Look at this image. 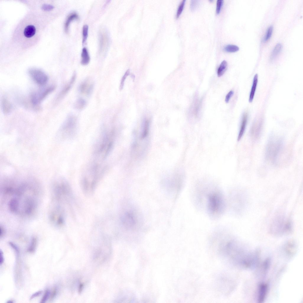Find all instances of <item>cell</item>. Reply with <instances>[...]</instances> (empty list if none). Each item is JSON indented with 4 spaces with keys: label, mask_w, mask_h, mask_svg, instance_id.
<instances>
[{
    "label": "cell",
    "mask_w": 303,
    "mask_h": 303,
    "mask_svg": "<svg viewBox=\"0 0 303 303\" xmlns=\"http://www.w3.org/2000/svg\"><path fill=\"white\" fill-rule=\"evenodd\" d=\"M283 141L281 137L273 135L269 138L266 147V159L272 163H275L282 149Z\"/></svg>",
    "instance_id": "cell-1"
},
{
    "label": "cell",
    "mask_w": 303,
    "mask_h": 303,
    "mask_svg": "<svg viewBox=\"0 0 303 303\" xmlns=\"http://www.w3.org/2000/svg\"><path fill=\"white\" fill-rule=\"evenodd\" d=\"M141 217L138 211L131 207L126 211L121 217L122 223L125 228L133 230L138 228L141 225Z\"/></svg>",
    "instance_id": "cell-2"
},
{
    "label": "cell",
    "mask_w": 303,
    "mask_h": 303,
    "mask_svg": "<svg viewBox=\"0 0 303 303\" xmlns=\"http://www.w3.org/2000/svg\"><path fill=\"white\" fill-rule=\"evenodd\" d=\"M224 203L223 198L219 193H215L209 195L208 197V208L212 214H217L222 212Z\"/></svg>",
    "instance_id": "cell-3"
},
{
    "label": "cell",
    "mask_w": 303,
    "mask_h": 303,
    "mask_svg": "<svg viewBox=\"0 0 303 303\" xmlns=\"http://www.w3.org/2000/svg\"><path fill=\"white\" fill-rule=\"evenodd\" d=\"M53 86H48L33 93L31 96L32 103L34 105L39 104L55 89Z\"/></svg>",
    "instance_id": "cell-4"
},
{
    "label": "cell",
    "mask_w": 303,
    "mask_h": 303,
    "mask_svg": "<svg viewBox=\"0 0 303 303\" xmlns=\"http://www.w3.org/2000/svg\"><path fill=\"white\" fill-rule=\"evenodd\" d=\"M28 73L33 80L40 85H44L48 81V77L47 74L40 70L32 68L29 70Z\"/></svg>",
    "instance_id": "cell-5"
},
{
    "label": "cell",
    "mask_w": 303,
    "mask_h": 303,
    "mask_svg": "<svg viewBox=\"0 0 303 303\" xmlns=\"http://www.w3.org/2000/svg\"><path fill=\"white\" fill-rule=\"evenodd\" d=\"M262 123L261 120L255 121L252 125L250 133L251 137L254 140L257 139L260 136L262 129Z\"/></svg>",
    "instance_id": "cell-6"
},
{
    "label": "cell",
    "mask_w": 303,
    "mask_h": 303,
    "mask_svg": "<svg viewBox=\"0 0 303 303\" xmlns=\"http://www.w3.org/2000/svg\"><path fill=\"white\" fill-rule=\"evenodd\" d=\"M93 87V82L89 78H87L80 85V91L82 94L88 95L92 91Z\"/></svg>",
    "instance_id": "cell-7"
},
{
    "label": "cell",
    "mask_w": 303,
    "mask_h": 303,
    "mask_svg": "<svg viewBox=\"0 0 303 303\" xmlns=\"http://www.w3.org/2000/svg\"><path fill=\"white\" fill-rule=\"evenodd\" d=\"M24 212L26 214H30L34 210L36 207L35 201L31 197L27 198L25 201Z\"/></svg>",
    "instance_id": "cell-8"
},
{
    "label": "cell",
    "mask_w": 303,
    "mask_h": 303,
    "mask_svg": "<svg viewBox=\"0 0 303 303\" xmlns=\"http://www.w3.org/2000/svg\"><path fill=\"white\" fill-rule=\"evenodd\" d=\"M76 78V73L74 72L69 82L64 87L59 93L57 98V101L62 99L68 93L72 85L74 83Z\"/></svg>",
    "instance_id": "cell-9"
},
{
    "label": "cell",
    "mask_w": 303,
    "mask_h": 303,
    "mask_svg": "<svg viewBox=\"0 0 303 303\" xmlns=\"http://www.w3.org/2000/svg\"><path fill=\"white\" fill-rule=\"evenodd\" d=\"M248 119V114L246 112L243 114L241 120L237 140H240L243 136L246 127Z\"/></svg>",
    "instance_id": "cell-10"
},
{
    "label": "cell",
    "mask_w": 303,
    "mask_h": 303,
    "mask_svg": "<svg viewBox=\"0 0 303 303\" xmlns=\"http://www.w3.org/2000/svg\"><path fill=\"white\" fill-rule=\"evenodd\" d=\"M149 122L148 120L144 121L139 134V138L141 140H144L148 137L149 132Z\"/></svg>",
    "instance_id": "cell-11"
},
{
    "label": "cell",
    "mask_w": 303,
    "mask_h": 303,
    "mask_svg": "<svg viewBox=\"0 0 303 303\" xmlns=\"http://www.w3.org/2000/svg\"><path fill=\"white\" fill-rule=\"evenodd\" d=\"M258 82V75L256 74L254 76L252 88L250 93L249 101L252 102L254 99Z\"/></svg>",
    "instance_id": "cell-12"
},
{
    "label": "cell",
    "mask_w": 303,
    "mask_h": 303,
    "mask_svg": "<svg viewBox=\"0 0 303 303\" xmlns=\"http://www.w3.org/2000/svg\"><path fill=\"white\" fill-rule=\"evenodd\" d=\"M8 207L11 212L14 213L17 212L19 207V202L18 199L16 198L12 199L9 203Z\"/></svg>",
    "instance_id": "cell-13"
},
{
    "label": "cell",
    "mask_w": 303,
    "mask_h": 303,
    "mask_svg": "<svg viewBox=\"0 0 303 303\" xmlns=\"http://www.w3.org/2000/svg\"><path fill=\"white\" fill-rule=\"evenodd\" d=\"M267 286L266 284H262L259 287L258 301L262 302L264 300L267 291Z\"/></svg>",
    "instance_id": "cell-14"
},
{
    "label": "cell",
    "mask_w": 303,
    "mask_h": 303,
    "mask_svg": "<svg viewBox=\"0 0 303 303\" xmlns=\"http://www.w3.org/2000/svg\"><path fill=\"white\" fill-rule=\"evenodd\" d=\"M1 106L3 112L5 114H8L12 110V104L6 98L3 99L1 102Z\"/></svg>",
    "instance_id": "cell-15"
},
{
    "label": "cell",
    "mask_w": 303,
    "mask_h": 303,
    "mask_svg": "<svg viewBox=\"0 0 303 303\" xmlns=\"http://www.w3.org/2000/svg\"><path fill=\"white\" fill-rule=\"evenodd\" d=\"M90 57L87 49L84 47L81 54V63L83 65H88L90 61Z\"/></svg>",
    "instance_id": "cell-16"
},
{
    "label": "cell",
    "mask_w": 303,
    "mask_h": 303,
    "mask_svg": "<svg viewBox=\"0 0 303 303\" xmlns=\"http://www.w3.org/2000/svg\"><path fill=\"white\" fill-rule=\"evenodd\" d=\"M100 50H106L108 45V38L107 35L105 33H101L100 36Z\"/></svg>",
    "instance_id": "cell-17"
},
{
    "label": "cell",
    "mask_w": 303,
    "mask_h": 303,
    "mask_svg": "<svg viewBox=\"0 0 303 303\" xmlns=\"http://www.w3.org/2000/svg\"><path fill=\"white\" fill-rule=\"evenodd\" d=\"M36 32L35 27L33 25L27 26L24 29V34L27 38H30L33 36Z\"/></svg>",
    "instance_id": "cell-18"
},
{
    "label": "cell",
    "mask_w": 303,
    "mask_h": 303,
    "mask_svg": "<svg viewBox=\"0 0 303 303\" xmlns=\"http://www.w3.org/2000/svg\"><path fill=\"white\" fill-rule=\"evenodd\" d=\"M283 48L282 45L280 43L277 44L273 49L270 56V59L273 60L275 59L281 51Z\"/></svg>",
    "instance_id": "cell-19"
},
{
    "label": "cell",
    "mask_w": 303,
    "mask_h": 303,
    "mask_svg": "<svg viewBox=\"0 0 303 303\" xmlns=\"http://www.w3.org/2000/svg\"><path fill=\"white\" fill-rule=\"evenodd\" d=\"M227 63L225 60H223L221 62L217 70V75L218 77H220L224 74L227 69Z\"/></svg>",
    "instance_id": "cell-20"
},
{
    "label": "cell",
    "mask_w": 303,
    "mask_h": 303,
    "mask_svg": "<svg viewBox=\"0 0 303 303\" xmlns=\"http://www.w3.org/2000/svg\"><path fill=\"white\" fill-rule=\"evenodd\" d=\"M78 16L76 13L73 12L70 14L68 17L65 24V28L66 31H68L69 25L72 21L78 19Z\"/></svg>",
    "instance_id": "cell-21"
},
{
    "label": "cell",
    "mask_w": 303,
    "mask_h": 303,
    "mask_svg": "<svg viewBox=\"0 0 303 303\" xmlns=\"http://www.w3.org/2000/svg\"><path fill=\"white\" fill-rule=\"evenodd\" d=\"M86 104V101L83 98H80L75 102L74 107L76 109L80 110L83 109Z\"/></svg>",
    "instance_id": "cell-22"
},
{
    "label": "cell",
    "mask_w": 303,
    "mask_h": 303,
    "mask_svg": "<svg viewBox=\"0 0 303 303\" xmlns=\"http://www.w3.org/2000/svg\"><path fill=\"white\" fill-rule=\"evenodd\" d=\"M223 49L226 52H234L238 51L239 48L238 46L235 45L228 44L224 47Z\"/></svg>",
    "instance_id": "cell-23"
},
{
    "label": "cell",
    "mask_w": 303,
    "mask_h": 303,
    "mask_svg": "<svg viewBox=\"0 0 303 303\" xmlns=\"http://www.w3.org/2000/svg\"><path fill=\"white\" fill-rule=\"evenodd\" d=\"M37 244V239L35 237H33L31 239L30 245L28 249V252L33 253L35 251Z\"/></svg>",
    "instance_id": "cell-24"
},
{
    "label": "cell",
    "mask_w": 303,
    "mask_h": 303,
    "mask_svg": "<svg viewBox=\"0 0 303 303\" xmlns=\"http://www.w3.org/2000/svg\"><path fill=\"white\" fill-rule=\"evenodd\" d=\"M88 27L87 25H84L82 29V43L83 44L85 43L87 40L88 34Z\"/></svg>",
    "instance_id": "cell-25"
},
{
    "label": "cell",
    "mask_w": 303,
    "mask_h": 303,
    "mask_svg": "<svg viewBox=\"0 0 303 303\" xmlns=\"http://www.w3.org/2000/svg\"><path fill=\"white\" fill-rule=\"evenodd\" d=\"M273 31V27L270 26L267 29L266 34L264 38V41L266 42L270 38L272 34Z\"/></svg>",
    "instance_id": "cell-26"
},
{
    "label": "cell",
    "mask_w": 303,
    "mask_h": 303,
    "mask_svg": "<svg viewBox=\"0 0 303 303\" xmlns=\"http://www.w3.org/2000/svg\"><path fill=\"white\" fill-rule=\"evenodd\" d=\"M185 1V0H183L180 3L176 12V17L177 18L178 17L181 13L184 6Z\"/></svg>",
    "instance_id": "cell-27"
},
{
    "label": "cell",
    "mask_w": 303,
    "mask_h": 303,
    "mask_svg": "<svg viewBox=\"0 0 303 303\" xmlns=\"http://www.w3.org/2000/svg\"><path fill=\"white\" fill-rule=\"evenodd\" d=\"M129 73L130 70L129 69H128L126 71L124 75L122 77L120 85V90H122L123 89L124 86L125 80L127 77L129 75Z\"/></svg>",
    "instance_id": "cell-28"
},
{
    "label": "cell",
    "mask_w": 303,
    "mask_h": 303,
    "mask_svg": "<svg viewBox=\"0 0 303 303\" xmlns=\"http://www.w3.org/2000/svg\"><path fill=\"white\" fill-rule=\"evenodd\" d=\"M199 0H192L191 1L190 4V8L191 10L195 11L198 7L199 2Z\"/></svg>",
    "instance_id": "cell-29"
},
{
    "label": "cell",
    "mask_w": 303,
    "mask_h": 303,
    "mask_svg": "<svg viewBox=\"0 0 303 303\" xmlns=\"http://www.w3.org/2000/svg\"><path fill=\"white\" fill-rule=\"evenodd\" d=\"M50 294V292L49 290V289L46 290L40 302V303H43L45 302L49 297Z\"/></svg>",
    "instance_id": "cell-30"
},
{
    "label": "cell",
    "mask_w": 303,
    "mask_h": 303,
    "mask_svg": "<svg viewBox=\"0 0 303 303\" xmlns=\"http://www.w3.org/2000/svg\"><path fill=\"white\" fill-rule=\"evenodd\" d=\"M223 3V0H217V1L216 3V12L217 14L220 13Z\"/></svg>",
    "instance_id": "cell-31"
},
{
    "label": "cell",
    "mask_w": 303,
    "mask_h": 303,
    "mask_svg": "<svg viewBox=\"0 0 303 303\" xmlns=\"http://www.w3.org/2000/svg\"><path fill=\"white\" fill-rule=\"evenodd\" d=\"M234 94V92L232 90L230 91L226 95L225 99V102L228 103L231 97Z\"/></svg>",
    "instance_id": "cell-32"
},
{
    "label": "cell",
    "mask_w": 303,
    "mask_h": 303,
    "mask_svg": "<svg viewBox=\"0 0 303 303\" xmlns=\"http://www.w3.org/2000/svg\"><path fill=\"white\" fill-rule=\"evenodd\" d=\"M9 244L15 251L17 255H18L19 253V249L17 246L12 242H9Z\"/></svg>",
    "instance_id": "cell-33"
},
{
    "label": "cell",
    "mask_w": 303,
    "mask_h": 303,
    "mask_svg": "<svg viewBox=\"0 0 303 303\" xmlns=\"http://www.w3.org/2000/svg\"><path fill=\"white\" fill-rule=\"evenodd\" d=\"M42 293V291H39L35 293L31 296L30 298V300H31L35 297L39 296Z\"/></svg>",
    "instance_id": "cell-34"
},
{
    "label": "cell",
    "mask_w": 303,
    "mask_h": 303,
    "mask_svg": "<svg viewBox=\"0 0 303 303\" xmlns=\"http://www.w3.org/2000/svg\"><path fill=\"white\" fill-rule=\"evenodd\" d=\"M57 294V289L56 288H55L54 289V290H53V292L52 293L51 295V299H54V298H55V297L56 296V295Z\"/></svg>",
    "instance_id": "cell-35"
},
{
    "label": "cell",
    "mask_w": 303,
    "mask_h": 303,
    "mask_svg": "<svg viewBox=\"0 0 303 303\" xmlns=\"http://www.w3.org/2000/svg\"><path fill=\"white\" fill-rule=\"evenodd\" d=\"M0 265H1V264H2L3 263V262H4V257L3 254V252L1 251V250H0Z\"/></svg>",
    "instance_id": "cell-36"
},
{
    "label": "cell",
    "mask_w": 303,
    "mask_h": 303,
    "mask_svg": "<svg viewBox=\"0 0 303 303\" xmlns=\"http://www.w3.org/2000/svg\"><path fill=\"white\" fill-rule=\"evenodd\" d=\"M5 233V230L2 227H0V236L1 237L3 236Z\"/></svg>",
    "instance_id": "cell-37"
},
{
    "label": "cell",
    "mask_w": 303,
    "mask_h": 303,
    "mask_svg": "<svg viewBox=\"0 0 303 303\" xmlns=\"http://www.w3.org/2000/svg\"><path fill=\"white\" fill-rule=\"evenodd\" d=\"M7 302V303H13V302L12 300H9L8 302Z\"/></svg>",
    "instance_id": "cell-38"
}]
</instances>
